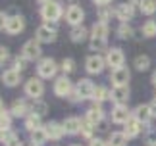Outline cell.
Wrapping results in <instances>:
<instances>
[{
	"label": "cell",
	"mask_w": 156,
	"mask_h": 146,
	"mask_svg": "<svg viewBox=\"0 0 156 146\" xmlns=\"http://www.w3.org/2000/svg\"><path fill=\"white\" fill-rule=\"evenodd\" d=\"M41 16H43L44 21H56V19H60V16H62V6H60V2H56V0H50V2L43 4Z\"/></svg>",
	"instance_id": "obj_1"
},
{
	"label": "cell",
	"mask_w": 156,
	"mask_h": 146,
	"mask_svg": "<svg viewBox=\"0 0 156 146\" xmlns=\"http://www.w3.org/2000/svg\"><path fill=\"white\" fill-rule=\"evenodd\" d=\"M56 71H58V65H56V62H54L52 58L41 60L39 65H37V73H39L41 79H50V77L56 75Z\"/></svg>",
	"instance_id": "obj_2"
},
{
	"label": "cell",
	"mask_w": 156,
	"mask_h": 146,
	"mask_svg": "<svg viewBox=\"0 0 156 146\" xmlns=\"http://www.w3.org/2000/svg\"><path fill=\"white\" fill-rule=\"evenodd\" d=\"M44 92V85L41 81V77H31L29 81L25 83V94L31 96L33 100H39Z\"/></svg>",
	"instance_id": "obj_3"
},
{
	"label": "cell",
	"mask_w": 156,
	"mask_h": 146,
	"mask_svg": "<svg viewBox=\"0 0 156 146\" xmlns=\"http://www.w3.org/2000/svg\"><path fill=\"white\" fill-rule=\"evenodd\" d=\"M83 19H85V12H83V8H79V6H69L68 10H66V21L69 23V25H73V27H77V25H81L83 23Z\"/></svg>",
	"instance_id": "obj_4"
},
{
	"label": "cell",
	"mask_w": 156,
	"mask_h": 146,
	"mask_svg": "<svg viewBox=\"0 0 156 146\" xmlns=\"http://www.w3.org/2000/svg\"><path fill=\"white\" fill-rule=\"evenodd\" d=\"M123 52H122V48H110L106 54V64L110 65L112 69H118V68H123Z\"/></svg>",
	"instance_id": "obj_5"
},
{
	"label": "cell",
	"mask_w": 156,
	"mask_h": 146,
	"mask_svg": "<svg viewBox=\"0 0 156 146\" xmlns=\"http://www.w3.org/2000/svg\"><path fill=\"white\" fill-rule=\"evenodd\" d=\"M21 56L25 58V60H37L41 58V44H39V40H27L25 44H23L21 48Z\"/></svg>",
	"instance_id": "obj_6"
},
{
	"label": "cell",
	"mask_w": 156,
	"mask_h": 146,
	"mask_svg": "<svg viewBox=\"0 0 156 146\" xmlns=\"http://www.w3.org/2000/svg\"><path fill=\"white\" fill-rule=\"evenodd\" d=\"M104 65H106V60L102 56H98V54H93V56H89L87 58V62H85V69L89 73H100L104 69Z\"/></svg>",
	"instance_id": "obj_7"
},
{
	"label": "cell",
	"mask_w": 156,
	"mask_h": 146,
	"mask_svg": "<svg viewBox=\"0 0 156 146\" xmlns=\"http://www.w3.org/2000/svg\"><path fill=\"white\" fill-rule=\"evenodd\" d=\"M129 77H131V73L127 68H118V69H112V83H114V87H127V81H129Z\"/></svg>",
	"instance_id": "obj_8"
},
{
	"label": "cell",
	"mask_w": 156,
	"mask_h": 146,
	"mask_svg": "<svg viewBox=\"0 0 156 146\" xmlns=\"http://www.w3.org/2000/svg\"><path fill=\"white\" fill-rule=\"evenodd\" d=\"M23 27H25V21H23L21 16H12L8 17V21H6V33L8 35H20L23 31Z\"/></svg>",
	"instance_id": "obj_9"
},
{
	"label": "cell",
	"mask_w": 156,
	"mask_h": 146,
	"mask_svg": "<svg viewBox=\"0 0 156 146\" xmlns=\"http://www.w3.org/2000/svg\"><path fill=\"white\" fill-rule=\"evenodd\" d=\"M54 92H56V96H62V98H66V96L71 94V81L68 77H58L56 81H54Z\"/></svg>",
	"instance_id": "obj_10"
},
{
	"label": "cell",
	"mask_w": 156,
	"mask_h": 146,
	"mask_svg": "<svg viewBox=\"0 0 156 146\" xmlns=\"http://www.w3.org/2000/svg\"><path fill=\"white\" fill-rule=\"evenodd\" d=\"M77 96H79L81 100H85V98H93V94H94V85L89 81V79H81L79 83H77Z\"/></svg>",
	"instance_id": "obj_11"
},
{
	"label": "cell",
	"mask_w": 156,
	"mask_h": 146,
	"mask_svg": "<svg viewBox=\"0 0 156 146\" xmlns=\"http://www.w3.org/2000/svg\"><path fill=\"white\" fill-rule=\"evenodd\" d=\"M116 16H118V19H122V23H127L129 19H133V16H135V8H133V6H131L129 2L119 4L118 8H116Z\"/></svg>",
	"instance_id": "obj_12"
},
{
	"label": "cell",
	"mask_w": 156,
	"mask_h": 146,
	"mask_svg": "<svg viewBox=\"0 0 156 146\" xmlns=\"http://www.w3.org/2000/svg\"><path fill=\"white\" fill-rule=\"evenodd\" d=\"M112 102H116V106H123L129 98V89L127 87H114V90L110 92Z\"/></svg>",
	"instance_id": "obj_13"
},
{
	"label": "cell",
	"mask_w": 156,
	"mask_h": 146,
	"mask_svg": "<svg viewBox=\"0 0 156 146\" xmlns=\"http://www.w3.org/2000/svg\"><path fill=\"white\" fill-rule=\"evenodd\" d=\"M54 39H56V31L48 23H44V25H41L37 29V40L39 42H54Z\"/></svg>",
	"instance_id": "obj_14"
},
{
	"label": "cell",
	"mask_w": 156,
	"mask_h": 146,
	"mask_svg": "<svg viewBox=\"0 0 156 146\" xmlns=\"http://www.w3.org/2000/svg\"><path fill=\"white\" fill-rule=\"evenodd\" d=\"M143 131V121H139L137 117H129V121L125 123V135H127V138H133L137 135H141Z\"/></svg>",
	"instance_id": "obj_15"
},
{
	"label": "cell",
	"mask_w": 156,
	"mask_h": 146,
	"mask_svg": "<svg viewBox=\"0 0 156 146\" xmlns=\"http://www.w3.org/2000/svg\"><path fill=\"white\" fill-rule=\"evenodd\" d=\"M112 121L114 123H127L129 121V109L127 106H116L112 109Z\"/></svg>",
	"instance_id": "obj_16"
},
{
	"label": "cell",
	"mask_w": 156,
	"mask_h": 146,
	"mask_svg": "<svg viewBox=\"0 0 156 146\" xmlns=\"http://www.w3.org/2000/svg\"><path fill=\"white\" fill-rule=\"evenodd\" d=\"M62 125H64V131L68 133V135H75V133H81L83 121L79 117H68Z\"/></svg>",
	"instance_id": "obj_17"
},
{
	"label": "cell",
	"mask_w": 156,
	"mask_h": 146,
	"mask_svg": "<svg viewBox=\"0 0 156 146\" xmlns=\"http://www.w3.org/2000/svg\"><path fill=\"white\" fill-rule=\"evenodd\" d=\"M44 131H46V135H48V138H54V141L62 138V135L66 133V131H64V125L56 123V121H50V123L44 127Z\"/></svg>",
	"instance_id": "obj_18"
},
{
	"label": "cell",
	"mask_w": 156,
	"mask_h": 146,
	"mask_svg": "<svg viewBox=\"0 0 156 146\" xmlns=\"http://www.w3.org/2000/svg\"><path fill=\"white\" fill-rule=\"evenodd\" d=\"M2 81H4V85H8V87H16V85L21 81V75H20V71H16V69H6L2 73Z\"/></svg>",
	"instance_id": "obj_19"
},
{
	"label": "cell",
	"mask_w": 156,
	"mask_h": 146,
	"mask_svg": "<svg viewBox=\"0 0 156 146\" xmlns=\"http://www.w3.org/2000/svg\"><path fill=\"white\" fill-rule=\"evenodd\" d=\"M102 117H104V112H102V108H100L98 104H97V106H93V108L87 112V121H89L91 125L100 123V121H102Z\"/></svg>",
	"instance_id": "obj_20"
},
{
	"label": "cell",
	"mask_w": 156,
	"mask_h": 146,
	"mask_svg": "<svg viewBox=\"0 0 156 146\" xmlns=\"http://www.w3.org/2000/svg\"><path fill=\"white\" fill-rule=\"evenodd\" d=\"M91 33H93V39L106 40V36H108V23H102V21L94 23L93 29H91Z\"/></svg>",
	"instance_id": "obj_21"
},
{
	"label": "cell",
	"mask_w": 156,
	"mask_h": 146,
	"mask_svg": "<svg viewBox=\"0 0 156 146\" xmlns=\"http://www.w3.org/2000/svg\"><path fill=\"white\" fill-rule=\"evenodd\" d=\"M135 117L139 119V121H143V123H145V121H148V119L152 117V109H151V106H148V104L137 106V108H135Z\"/></svg>",
	"instance_id": "obj_22"
},
{
	"label": "cell",
	"mask_w": 156,
	"mask_h": 146,
	"mask_svg": "<svg viewBox=\"0 0 156 146\" xmlns=\"http://www.w3.org/2000/svg\"><path fill=\"white\" fill-rule=\"evenodd\" d=\"M69 39L73 40V42H83L87 39V29L83 27V25H77V27H73L69 31Z\"/></svg>",
	"instance_id": "obj_23"
},
{
	"label": "cell",
	"mask_w": 156,
	"mask_h": 146,
	"mask_svg": "<svg viewBox=\"0 0 156 146\" xmlns=\"http://www.w3.org/2000/svg\"><path fill=\"white\" fill-rule=\"evenodd\" d=\"M25 129L27 131H37L41 129V115L37 113H31V115H27V119H25Z\"/></svg>",
	"instance_id": "obj_24"
},
{
	"label": "cell",
	"mask_w": 156,
	"mask_h": 146,
	"mask_svg": "<svg viewBox=\"0 0 156 146\" xmlns=\"http://www.w3.org/2000/svg\"><path fill=\"white\" fill-rule=\"evenodd\" d=\"M108 142H110V146H125V142H127V135L116 131V133L110 135V141H108Z\"/></svg>",
	"instance_id": "obj_25"
},
{
	"label": "cell",
	"mask_w": 156,
	"mask_h": 146,
	"mask_svg": "<svg viewBox=\"0 0 156 146\" xmlns=\"http://www.w3.org/2000/svg\"><path fill=\"white\" fill-rule=\"evenodd\" d=\"M139 8L145 16H152V14H156V0H143Z\"/></svg>",
	"instance_id": "obj_26"
},
{
	"label": "cell",
	"mask_w": 156,
	"mask_h": 146,
	"mask_svg": "<svg viewBox=\"0 0 156 146\" xmlns=\"http://www.w3.org/2000/svg\"><path fill=\"white\" fill-rule=\"evenodd\" d=\"M46 138H48V135H46V131L43 129V127L31 133V141H33V144H37V146H41V144L46 141Z\"/></svg>",
	"instance_id": "obj_27"
},
{
	"label": "cell",
	"mask_w": 156,
	"mask_h": 146,
	"mask_svg": "<svg viewBox=\"0 0 156 146\" xmlns=\"http://www.w3.org/2000/svg\"><path fill=\"white\" fill-rule=\"evenodd\" d=\"M135 68L139 71H147L148 68H151V58L148 56H137L135 58Z\"/></svg>",
	"instance_id": "obj_28"
},
{
	"label": "cell",
	"mask_w": 156,
	"mask_h": 146,
	"mask_svg": "<svg viewBox=\"0 0 156 146\" xmlns=\"http://www.w3.org/2000/svg\"><path fill=\"white\" fill-rule=\"evenodd\" d=\"M106 98H110V92L104 89V87H94V94H93V100L94 102H102Z\"/></svg>",
	"instance_id": "obj_29"
},
{
	"label": "cell",
	"mask_w": 156,
	"mask_h": 146,
	"mask_svg": "<svg viewBox=\"0 0 156 146\" xmlns=\"http://www.w3.org/2000/svg\"><path fill=\"white\" fill-rule=\"evenodd\" d=\"M143 35L145 36H148V39H151V36H154L156 35V21H152V19H148L145 25H143Z\"/></svg>",
	"instance_id": "obj_30"
},
{
	"label": "cell",
	"mask_w": 156,
	"mask_h": 146,
	"mask_svg": "<svg viewBox=\"0 0 156 146\" xmlns=\"http://www.w3.org/2000/svg\"><path fill=\"white\" fill-rule=\"evenodd\" d=\"M25 112H27L25 102H14V106H12V115L21 117V115H25Z\"/></svg>",
	"instance_id": "obj_31"
},
{
	"label": "cell",
	"mask_w": 156,
	"mask_h": 146,
	"mask_svg": "<svg viewBox=\"0 0 156 146\" xmlns=\"http://www.w3.org/2000/svg\"><path fill=\"white\" fill-rule=\"evenodd\" d=\"M118 36L119 39H131V36H133V29H131L127 23H122V25L118 27Z\"/></svg>",
	"instance_id": "obj_32"
},
{
	"label": "cell",
	"mask_w": 156,
	"mask_h": 146,
	"mask_svg": "<svg viewBox=\"0 0 156 146\" xmlns=\"http://www.w3.org/2000/svg\"><path fill=\"white\" fill-rule=\"evenodd\" d=\"M10 125H12V117L6 112H2V113H0V129H2V131H8Z\"/></svg>",
	"instance_id": "obj_33"
},
{
	"label": "cell",
	"mask_w": 156,
	"mask_h": 146,
	"mask_svg": "<svg viewBox=\"0 0 156 146\" xmlns=\"http://www.w3.org/2000/svg\"><path fill=\"white\" fill-rule=\"evenodd\" d=\"M33 113H37V115H43L46 113V104L44 102H41V100H35V104H33Z\"/></svg>",
	"instance_id": "obj_34"
},
{
	"label": "cell",
	"mask_w": 156,
	"mask_h": 146,
	"mask_svg": "<svg viewBox=\"0 0 156 146\" xmlns=\"http://www.w3.org/2000/svg\"><path fill=\"white\" fill-rule=\"evenodd\" d=\"M98 17H100V21H102V23H106V21L112 17V12L108 10L106 6H100V10H98Z\"/></svg>",
	"instance_id": "obj_35"
},
{
	"label": "cell",
	"mask_w": 156,
	"mask_h": 146,
	"mask_svg": "<svg viewBox=\"0 0 156 146\" xmlns=\"http://www.w3.org/2000/svg\"><path fill=\"white\" fill-rule=\"evenodd\" d=\"M25 62H27V60L23 58V56H21V58L17 56V58L14 60V68H12V69H16V71H20V73H21L23 69H25Z\"/></svg>",
	"instance_id": "obj_36"
},
{
	"label": "cell",
	"mask_w": 156,
	"mask_h": 146,
	"mask_svg": "<svg viewBox=\"0 0 156 146\" xmlns=\"http://www.w3.org/2000/svg\"><path fill=\"white\" fill-rule=\"evenodd\" d=\"M62 69H64V73H71L75 69V62L71 58H68V60H64L62 62Z\"/></svg>",
	"instance_id": "obj_37"
},
{
	"label": "cell",
	"mask_w": 156,
	"mask_h": 146,
	"mask_svg": "<svg viewBox=\"0 0 156 146\" xmlns=\"http://www.w3.org/2000/svg\"><path fill=\"white\" fill-rule=\"evenodd\" d=\"M81 135L85 137V138H91V135H93V125L89 123V121H87V123H83V127H81Z\"/></svg>",
	"instance_id": "obj_38"
},
{
	"label": "cell",
	"mask_w": 156,
	"mask_h": 146,
	"mask_svg": "<svg viewBox=\"0 0 156 146\" xmlns=\"http://www.w3.org/2000/svg\"><path fill=\"white\" fill-rule=\"evenodd\" d=\"M6 146H21V142H20V138H17L16 135H10L8 138H6Z\"/></svg>",
	"instance_id": "obj_39"
},
{
	"label": "cell",
	"mask_w": 156,
	"mask_h": 146,
	"mask_svg": "<svg viewBox=\"0 0 156 146\" xmlns=\"http://www.w3.org/2000/svg\"><path fill=\"white\" fill-rule=\"evenodd\" d=\"M8 58H10V52H8V48H6V46H0V64H4Z\"/></svg>",
	"instance_id": "obj_40"
},
{
	"label": "cell",
	"mask_w": 156,
	"mask_h": 146,
	"mask_svg": "<svg viewBox=\"0 0 156 146\" xmlns=\"http://www.w3.org/2000/svg\"><path fill=\"white\" fill-rule=\"evenodd\" d=\"M104 44H106V40H98V39H93L91 40V48H93V50H94V48L98 50V48H102Z\"/></svg>",
	"instance_id": "obj_41"
},
{
	"label": "cell",
	"mask_w": 156,
	"mask_h": 146,
	"mask_svg": "<svg viewBox=\"0 0 156 146\" xmlns=\"http://www.w3.org/2000/svg\"><path fill=\"white\" fill-rule=\"evenodd\" d=\"M89 146H106V142H104V141H100V138H93Z\"/></svg>",
	"instance_id": "obj_42"
},
{
	"label": "cell",
	"mask_w": 156,
	"mask_h": 146,
	"mask_svg": "<svg viewBox=\"0 0 156 146\" xmlns=\"http://www.w3.org/2000/svg\"><path fill=\"white\" fill-rule=\"evenodd\" d=\"M6 21H8V17L4 16V12H0V29L6 27Z\"/></svg>",
	"instance_id": "obj_43"
},
{
	"label": "cell",
	"mask_w": 156,
	"mask_h": 146,
	"mask_svg": "<svg viewBox=\"0 0 156 146\" xmlns=\"http://www.w3.org/2000/svg\"><path fill=\"white\" fill-rule=\"evenodd\" d=\"M93 2L98 6H108V2H112V0H93Z\"/></svg>",
	"instance_id": "obj_44"
},
{
	"label": "cell",
	"mask_w": 156,
	"mask_h": 146,
	"mask_svg": "<svg viewBox=\"0 0 156 146\" xmlns=\"http://www.w3.org/2000/svg\"><path fill=\"white\" fill-rule=\"evenodd\" d=\"M141 2H143V0H129V4L133 6V8H135V6H141Z\"/></svg>",
	"instance_id": "obj_45"
},
{
	"label": "cell",
	"mask_w": 156,
	"mask_h": 146,
	"mask_svg": "<svg viewBox=\"0 0 156 146\" xmlns=\"http://www.w3.org/2000/svg\"><path fill=\"white\" fill-rule=\"evenodd\" d=\"M151 109H152V115H156V98H154V102L151 104Z\"/></svg>",
	"instance_id": "obj_46"
},
{
	"label": "cell",
	"mask_w": 156,
	"mask_h": 146,
	"mask_svg": "<svg viewBox=\"0 0 156 146\" xmlns=\"http://www.w3.org/2000/svg\"><path fill=\"white\" fill-rule=\"evenodd\" d=\"M6 138H8V137H6V131L0 129V141H6Z\"/></svg>",
	"instance_id": "obj_47"
},
{
	"label": "cell",
	"mask_w": 156,
	"mask_h": 146,
	"mask_svg": "<svg viewBox=\"0 0 156 146\" xmlns=\"http://www.w3.org/2000/svg\"><path fill=\"white\" fill-rule=\"evenodd\" d=\"M152 85H154V87H156V71L152 73Z\"/></svg>",
	"instance_id": "obj_48"
},
{
	"label": "cell",
	"mask_w": 156,
	"mask_h": 146,
	"mask_svg": "<svg viewBox=\"0 0 156 146\" xmlns=\"http://www.w3.org/2000/svg\"><path fill=\"white\" fill-rule=\"evenodd\" d=\"M147 146H156V141H148V142H147Z\"/></svg>",
	"instance_id": "obj_49"
},
{
	"label": "cell",
	"mask_w": 156,
	"mask_h": 146,
	"mask_svg": "<svg viewBox=\"0 0 156 146\" xmlns=\"http://www.w3.org/2000/svg\"><path fill=\"white\" fill-rule=\"evenodd\" d=\"M4 112V104H2V100H0V113Z\"/></svg>",
	"instance_id": "obj_50"
},
{
	"label": "cell",
	"mask_w": 156,
	"mask_h": 146,
	"mask_svg": "<svg viewBox=\"0 0 156 146\" xmlns=\"http://www.w3.org/2000/svg\"><path fill=\"white\" fill-rule=\"evenodd\" d=\"M39 2H41V4H46V2H50V0H39Z\"/></svg>",
	"instance_id": "obj_51"
},
{
	"label": "cell",
	"mask_w": 156,
	"mask_h": 146,
	"mask_svg": "<svg viewBox=\"0 0 156 146\" xmlns=\"http://www.w3.org/2000/svg\"><path fill=\"white\" fill-rule=\"evenodd\" d=\"M71 146H79V144H71Z\"/></svg>",
	"instance_id": "obj_52"
}]
</instances>
